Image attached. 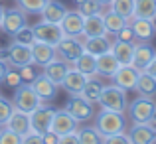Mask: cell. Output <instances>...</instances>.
I'll return each instance as SVG.
<instances>
[{
	"mask_svg": "<svg viewBox=\"0 0 156 144\" xmlns=\"http://www.w3.org/2000/svg\"><path fill=\"white\" fill-rule=\"evenodd\" d=\"M111 46H113V42L107 38V34H105V36H95V38H85V40H83L85 51L93 53L95 57L101 55V53H105V51H109Z\"/></svg>",
	"mask_w": 156,
	"mask_h": 144,
	"instance_id": "484cf974",
	"label": "cell"
},
{
	"mask_svg": "<svg viewBox=\"0 0 156 144\" xmlns=\"http://www.w3.org/2000/svg\"><path fill=\"white\" fill-rule=\"evenodd\" d=\"M126 111L133 122H148L156 114V103L152 101V97L138 95L130 105H126Z\"/></svg>",
	"mask_w": 156,
	"mask_h": 144,
	"instance_id": "277c9868",
	"label": "cell"
},
{
	"mask_svg": "<svg viewBox=\"0 0 156 144\" xmlns=\"http://www.w3.org/2000/svg\"><path fill=\"white\" fill-rule=\"evenodd\" d=\"M156 51L152 46H148V42H140V44H134V55H133V67H136L138 71H144L148 67V63L154 59Z\"/></svg>",
	"mask_w": 156,
	"mask_h": 144,
	"instance_id": "5bb4252c",
	"label": "cell"
},
{
	"mask_svg": "<svg viewBox=\"0 0 156 144\" xmlns=\"http://www.w3.org/2000/svg\"><path fill=\"white\" fill-rule=\"evenodd\" d=\"M101 109L105 111H115V113H125L126 111V91L119 85H103V91L99 95Z\"/></svg>",
	"mask_w": 156,
	"mask_h": 144,
	"instance_id": "6da1fadb",
	"label": "cell"
},
{
	"mask_svg": "<svg viewBox=\"0 0 156 144\" xmlns=\"http://www.w3.org/2000/svg\"><path fill=\"white\" fill-rule=\"evenodd\" d=\"M103 20H105L107 34H111V36H115L119 30H121V28H125L126 24H129V20H126V18H122L121 14H117L115 10L105 12V14H103Z\"/></svg>",
	"mask_w": 156,
	"mask_h": 144,
	"instance_id": "f1b7e54d",
	"label": "cell"
},
{
	"mask_svg": "<svg viewBox=\"0 0 156 144\" xmlns=\"http://www.w3.org/2000/svg\"><path fill=\"white\" fill-rule=\"evenodd\" d=\"M2 128H4V125H0V132H2Z\"/></svg>",
	"mask_w": 156,
	"mask_h": 144,
	"instance_id": "11a10c76",
	"label": "cell"
},
{
	"mask_svg": "<svg viewBox=\"0 0 156 144\" xmlns=\"http://www.w3.org/2000/svg\"><path fill=\"white\" fill-rule=\"evenodd\" d=\"M48 0H18V6L22 8L26 14H40L42 8L46 6Z\"/></svg>",
	"mask_w": 156,
	"mask_h": 144,
	"instance_id": "e575fe53",
	"label": "cell"
},
{
	"mask_svg": "<svg viewBox=\"0 0 156 144\" xmlns=\"http://www.w3.org/2000/svg\"><path fill=\"white\" fill-rule=\"evenodd\" d=\"M129 138H130V144H152V142H156L152 128L146 122H134L129 130Z\"/></svg>",
	"mask_w": 156,
	"mask_h": 144,
	"instance_id": "ffe728a7",
	"label": "cell"
},
{
	"mask_svg": "<svg viewBox=\"0 0 156 144\" xmlns=\"http://www.w3.org/2000/svg\"><path fill=\"white\" fill-rule=\"evenodd\" d=\"M18 71H20V77H22L24 83H32V81H34L36 71L32 69V63L30 65H24V67H18Z\"/></svg>",
	"mask_w": 156,
	"mask_h": 144,
	"instance_id": "b9f144b4",
	"label": "cell"
},
{
	"mask_svg": "<svg viewBox=\"0 0 156 144\" xmlns=\"http://www.w3.org/2000/svg\"><path fill=\"white\" fill-rule=\"evenodd\" d=\"M4 83L8 85V87H18L20 83H24L22 81V77H20V71L16 67H12V69H8V73H6V79H4Z\"/></svg>",
	"mask_w": 156,
	"mask_h": 144,
	"instance_id": "ab89813d",
	"label": "cell"
},
{
	"mask_svg": "<svg viewBox=\"0 0 156 144\" xmlns=\"http://www.w3.org/2000/svg\"><path fill=\"white\" fill-rule=\"evenodd\" d=\"M105 34H107V28H105L103 14L85 16V22H83V36L85 38H95V36H105Z\"/></svg>",
	"mask_w": 156,
	"mask_h": 144,
	"instance_id": "cb8c5ba5",
	"label": "cell"
},
{
	"mask_svg": "<svg viewBox=\"0 0 156 144\" xmlns=\"http://www.w3.org/2000/svg\"><path fill=\"white\" fill-rule=\"evenodd\" d=\"M40 14H42V20H46V22L59 24L61 20H63V16L67 14V8H65L61 2H57V0H48Z\"/></svg>",
	"mask_w": 156,
	"mask_h": 144,
	"instance_id": "603a6c76",
	"label": "cell"
},
{
	"mask_svg": "<svg viewBox=\"0 0 156 144\" xmlns=\"http://www.w3.org/2000/svg\"><path fill=\"white\" fill-rule=\"evenodd\" d=\"M81 2H83V0H75V4H81Z\"/></svg>",
	"mask_w": 156,
	"mask_h": 144,
	"instance_id": "db71d44e",
	"label": "cell"
},
{
	"mask_svg": "<svg viewBox=\"0 0 156 144\" xmlns=\"http://www.w3.org/2000/svg\"><path fill=\"white\" fill-rule=\"evenodd\" d=\"M32 30H34L36 42H46V44H51V46H57L65 38L59 24H51V22H46V20H42L40 24L32 26Z\"/></svg>",
	"mask_w": 156,
	"mask_h": 144,
	"instance_id": "52a82bcc",
	"label": "cell"
},
{
	"mask_svg": "<svg viewBox=\"0 0 156 144\" xmlns=\"http://www.w3.org/2000/svg\"><path fill=\"white\" fill-rule=\"evenodd\" d=\"M115 38L121 40V42H136V38H134V32H133V28H130V24H126L125 28H121V30L115 34Z\"/></svg>",
	"mask_w": 156,
	"mask_h": 144,
	"instance_id": "60d3db41",
	"label": "cell"
},
{
	"mask_svg": "<svg viewBox=\"0 0 156 144\" xmlns=\"http://www.w3.org/2000/svg\"><path fill=\"white\" fill-rule=\"evenodd\" d=\"M77 136H79V144H99V142H103V134H101L95 126L77 128Z\"/></svg>",
	"mask_w": 156,
	"mask_h": 144,
	"instance_id": "1f68e13d",
	"label": "cell"
},
{
	"mask_svg": "<svg viewBox=\"0 0 156 144\" xmlns=\"http://www.w3.org/2000/svg\"><path fill=\"white\" fill-rule=\"evenodd\" d=\"M0 59L8 63V59H10V47H0Z\"/></svg>",
	"mask_w": 156,
	"mask_h": 144,
	"instance_id": "c3c4849f",
	"label": "cell"
},
{
	"mask_svg": "<svg viewBox=\"0 0 156 144\" xmlns=\"http://www.w3.org/2000/svg\"><path fill=\"white\" fill-rule=\"evenodd\" d=\"M87 79H89L87 75H83L81 71H77V69L71 65V69L67 71V75H65V79H63V83H61V87H63L65 91L69 93V95H79V93L83 91V87H85V83H87Z\"/></svg>",
	"mask_w": 156,
	"mask_h": 144,
	"instance_id": "ac0fdd59",
	"label": "cell"
},
{
	"mask_svg": "<svg viewBox=\"0 0 156 144\" xmlns=\"http://www.w3.org/2000/svg\"><path fill=\"white\" fill-rule=\"evenodd\" d=\"M119 67H121V63H119V59L115 57V53L111 49L101 53V55H97V75L113 77Z\"/></svg>",
	"mask_w": 156,
	"mask_h": 144,
	"instance_id": "44dd1931",
	"label": "cell"
},
{
	"mask_svg": "<svg viewBox=\"0 0 156 144\" xmlns=\"http://www.w3.org/2000/svg\"><path fill=\"white\" fill-rule=\"evenodd\" d=\"M30 63H32V46H24V44L14 42L10 46V59H8V65L18 69V67H24V65H30Z\"/></svg>",
	"mask_w": 156,
	"mask_h": 144,
	"instance_id": "2e32d148",
	"label": "cell"
},
{
	"mask_svg": "<svg viewBox=\"0 0 156 144\" xmlns=\"http://www.w3.org/2000/svg\"><path fill=\"white\" fill-rule=\"evenodd\" d=\"M77 12H81V16H93V14H103V4L99 0H83L81 4H77Z\"/></svg>",
	"mask_w": 156,
	"mask_h": 144,
	"instance_id": "836d02e7",
	"label": "cell"
},
{
	"mask_svg": "<svg viewBox=\"0 0 156 144\" xmlns=\"http://www.w3.org/2000/svg\"><path fill=\"white\" fill-rule=\"evenodd\" d=\"M134 91H136L138 95H142V97H154L156 95V77H152L146 71H140Z\"/></svg>",
	"mask_w": 156,
	"mask_h": 144,
	"instance_id": "83f0119b",
	"label": "cell"
},
{
	"mask_svg": "<svg viewBox=\"0 0 156 144\" xmlns=\"http://www.w3.org/2000/svg\"><path fill=\"white\" fill-rule=\"evenodd\" d=\"M156 16V0H134V14L133 18H148Z\"/></svg>",
	"mask_w": 156,
	"mask_h": 144,
	"instance_id": "4dcf8cb0",
	"label": "cell"
},
{
	"mask_svg": "<svg viewBox=\"0 0 156 144\" xmlns=\"http://www.w3.org/2000/svg\"><path fill=\"white\" fill-rule=\"evenodd\" d=\"M83 51H85V47H83L81 38H71V36H65V38L55 46V57L67 61V63H71V65Z\"/></svg>",
	"mask_w": 156,
	"mask_h": 144,
	"instance_id": "8992f818",
	"label": "cell"
},
{
	"mask_svg": "<svg viewBox=\"0 0 156 144\" xmlns=\"http://www.w3.org/2000/svg\"><path fill=\"white\" fill-rule=\"evenodd\" d=\"M22 144H44V136L40 132H34V130H32V132H28L26 136L22 138Z\"/></svg>",
	"mask_w": 156,
	"mask_h": 144,
	"instance_id": "7bdbcfd3",
	"label": "cell"
},
{
	"mask_svg": "<svg viewBox=\"0 0 156 144\" xmlns=\"http://www.w3.org/2000/svg\"><path fill=\"white\" fill-rule=\"evenodd\" d=\"M8 69H10V65H8L6 61H2V59H0V85L4 83V79H6V73H8Z\"/></svg>",
	"mask_w": 156,
	"mask_h": 144,
	"instance_id": "bcb514c9",
	"label": "cell"
},
{
	"mask_svg": "<svg viewBox=\"0 0 156 144\" xmlns=\"http://www.w3.org/2000/svg\"><path fill=\"white\" fill-rule=\"evenodd\" d=\"M138 75H140V71L136 67H133V65H121L113 75V83L122 87L125 91H134Z\"/></svg>",
	"mask_w": 156,
	"mask_h": 144,
	"instance_id": "8fae6325",
	"label": "cell"
},
{
	"mask_svg": "<svg viewBox=\"0 0 156 144\" xmlns=\"http://www.w3.org/2000/svg\"><path fill=\"white\" fill-rule=\"evenodd\" d=\"M77 128H79V122H77L67 111H65V109L57 111L55 109V114H53V118H51L50 130H53L55 134L61 136V134H67V132H75Z\"/></svg>",
	"mask_w": 156,
	"mask_h": 144,
	"instance_id": "30bf717a",
	"label": "cell"
},
{
	"mask_svg": "<svg viewBox=\"0 0 156 144\" xmlns=\"http://www.w3.org/2000/svg\"><path fill=\"white\" fill-rule=\"evenodd\" d=\"M69 69H71V63H67V61H63V59H51L50 63L44 65V75L50 81H53L57 87H61V83H63V79H65Z\"/></svg>",
	"mask_w": 156,
	"mask_h": 144,
	"instance_id": "4fadbf2b",
	"label": "cell"
},
{
	"mask_svg": "<svg viewBox=\"0 0 156 144\" xmlns=\"http://www.w3.org/2000/svg\"><path fill=\"white\" fill-rule=\"evenodd\" d=\"M144 71H146V73H150L152 77H156V55H154V59H152V61L148 63V67H146Z\"/></svg>",
	"mask_w": 156,
	"mask_h": 144,
	"instance_id": "7dc6e473",
	"label": "cell"
},
{
	"mask_svg": "<svg viewBox=\"0 0 156 144\" xmlns=\"http://www.w3.org/2000/svg\"><path fill=\"white\" fill-rule=\"evenodd\" d=\"M42 136H44V144H59V134H55L53 130H48Z\"/></svg>",
	"mask_w": 156,
	"mask_h": 144,
	"instance_id": "f6af8a7d",
	"label": "cell"
},
{
	"mask_svg": "<svg viewBox=\"0 0 156 144\" xmlns=\"http://www.w3.org/2000/svg\"><path fill=\"white\" fill-rule=\"evenodd\" d=\"M65 111L75 118L77 122H87L95 117V109H93V103L87 101L81 95H71L65 105Z\"/></svg>",
	"mask_w": 156,
	"mask_h": 144,
	"instance_id": "5b68a950",
	"label": "cell"
},
{
	"mask_svg": "<svg viewBox=\"0 0 156 144\" xmlns=\"http://www.w3.org/2000/svg\"><path fill=\"white\" fill-rule=\"evenodd\" d=\"M32 87H34V91L40 95L42 101H50L57 95V85L50 81L46 75H36L34 81H32Z\"/></svg>",
	"mask_w": 156,
	"mask_h": 144,
	"instance_id": "7402d4cb",
	"label": "cell"
},
{
	"mask_svg": "<svg viewBox=\"0 0 156 144\" xmlns=\"http://www.w3.org/2000/svg\"><path fill=\"white\" fill-rule=\"evenodd\" d=\"M101 144H130V138L126 132H117V134L103 136V142Z\"/></svg>",
	"mask_w": 156,
	"mask_h": 144,
	"instance_id": "f35d334b",
	"label": "cell"
},
{
	"mask_svg": "<svg viewBox=\"0 0 156 144\" xmlns=\"http://www.w3.org/2000/svg\"><path fill=\"white\" fill-rule=\"evenodd\" d=\"M111 10L121 14L122 18L130 20L133 14H134V0H113V2H111Z\"/></svg>",
	"mask_w": 156,
	"mask_h": 144,
	"instance_id": "d6a6232c",
	"label": "cell"
},
{
	"mask_svg": "<svg viewBox=\"0 0 156 144\" xmlns=\"http://www.w3.org/2000/svg\"><path fill=\"white\" fill-rule=\"evenodd\" d=\"M83 22L85 18L81 16V12H69L63 16V20L59 22L61 30H63L65 36H71V38H81L83 36Z\"/></svg>",
	"mask_w": 156,
	"mask_h": 144,
	"instance_id": "7c38bea8",
	"label": "cell"
},
{
	"mask_svg": "<svg viewBox=\"0 0 156 144\" xmlns=\"http://www.w3.org/2000/svg\"><path fill=\"white\" fill-rule=\"evenodd\" d=\"M101 4H103V6H111V2H113V0H99Z\"/></svg>",
	"mask_w": 156,
	"mask_h": 144,
	"instance_id": "816d5d0a",
	"label": "cell"
},
{
	"mask_svg": "<svg viewBox=\"0 0 156 144\" xmlns=\"http://www.w3.org/2000/svg\"><path fill=\"white\" fill-rule=\"evenodd\" d=\"M0 144H22V136L4 126L2 132H0Z\"/></svg>",
	"mask_w": 156,
	"mask_h": 144,
	"instance_id": "74e56055",
	"label": "cell"
},
{
	"mask_svg": "<svg viewBox=\"0 0 156 144\" xmlns=\"http://www.w3.org/2000/svg\"><path fill=\"white\" fill-rule=\"evenodd\" d=\"M95 128L99 130L103 136L117 132H125L126 130V121L122 113H115V111H105L101 109V113L95 118Z\"/></svg>",
	"mask_w": 156,
	"mask_h": 144,
	"instance_id": "7a4b0ae2",
	"label": "cell"
},
{
	"mask_svg": "<svg viewBox=\"0 0 156 144\" xmlns=\"http://www.w3.org/2000/svg\"><path fill=\"white\" fill-rule=\"evenodd\" d=\"M55 114V109L50 105H40L38 109H34L30 113V125H32V130L34 132H48L51 126V118Z\"/></svg>",
	"mask_w": 156,
	"mask_h": 144,
	"instance_id": "ba28073f",
	"label": "cell"
},
{
	"mask_svg": "<svg viewBox=\"0 0 156 144\" xmlns=\"http://www.w3.org/2000/svg\"><path fill=\"white\" fill-rule=\"evenodd\" d=\"M129 24L134 32L136 42H150L156 34V30L152 26V20H148V18H130Z\"/></svg>",
	"mask_w": 156,
	"mask_h": 144,
	"instance_id": "e0dca14e",
	"label": "cell"
},
{
	"mask_svg": "<svg viewBox=\"0 0 156 144\" xmlns=\"http://www.w3.org/2000/svg\"><path fill=\"white\" fill-rule=\"evenodd\" d=\"M24 26H28V16L22 8H10V10L4 12V18H2V30L6 32L8 36H16Z\"/></svg>",
	"mask_w": 156,
	"mask_h": 144,
	"instance_id": "9c48e42d",
	"label": "cell"
},
{
	"mask_svg": "<svg viewBox=\"0 0 156 144\" xmlns=\"http://www.w3.org/2000/svg\"><path fill=\"white\" fill-rule=\"evenodd\" d=\"M59 144H79V136H77V130H75V132L61 134V136H59Z\"/></svg>",
	"mask_w": 156,
	"mask_h": 144,
	"instance_id": "ee69618b",
	"label": "cell"
},
{
	"mask_svg": "<svg viewBox=\"0 0 156 144\" xmlns=\"http://www.w3.org/2000/svg\"><path fill=\"white\" fill-rule=\"evenodd\" d=\"M73 67H75L77 71H81L83 75L93 77V75H97V57L93 55V53H89V51H83L75 61H73Z\"/></svg>",
	"mask_w": 156,
	"mask_h": 144,
	"instance_id": "4316f807",
	"label": "cell"
},
{
	"mask_svg": "<svg viewBox=\"0 0 156 144\" xmlns=\"http://www.w3.org/2000/svg\"><path fill=\"white\" fill-rule=\"evenodd\" d=\"M101 91H103V83L97 79V75H93V77H89V79H87V83H85L83 91H81L79 95H81V97H85L87 101H91L93 105H95V103L99 101Z\"/></svg>",
	"mask_w": 156,
	"mask_h": 144,
	"instance_id": "f546056e",
	"label": "cell"
},
{
	"mask_svg": "<svg viewBox=\"0 0 156 144\" xmlns=\"http://www.w3.org/2000/svg\"><path fill=\"white\" fill-rule=\"evenodd\" d=\"M111 51L115 53V57L119 59L121 65H130L133 63V55H134V42H121V40H115Z\"/></svg>",
	"mask_w": 156,
	"mask_h": 144,
	"instance_id": "d4e9b609",
	"label": "cell"
},
{
	"mask_svg": "<svg viewBox=\"0 0 156 144\" xmlns=\"http://www.w3.org/2000/svg\"><path fill=\"white\" fill-rule=\"evenodd\" d=\"M51 59H55V46L46 42H34V46H32V63L44 67Z\"/></svg>",
	"mask_w": 156,
	"mask_h": 144,
	"instance_id": "d6986e66",
	"label": "cell"
},
{
	"mask_svg": "<svg viewBox=\"0 0 156 144\" xmlns=\"http://www.w3.org/2000/svg\"><path fill=\"white\" fill-rule=\"evenodd\" d=\"M4 12H6V8L0 4V26H2V18H4Z\"/></svg>",
	"mask_w": 156,
	"mask_h": 144,
	"instance_id": "f907efd6",
	"label": "cell"
},
{
	"mask_svg": "<svg viewBox=\"0 0 156 144\" xmlns=\"http://www.w3.org/2000/svg\"><path fill=\"white\" fill-rule=\"evenodd\" d=\"M146 125H148V126H150V128H152V132H154V138H156V114H154V117H152V118H150V121H148V122H146Z\"/></svg>",
	"mask_w": 156,
	"mask_h": 144,
	"instance_id": "681fc988",
	"label": "cell"
},
{
	"mask_svg": "<svg viewBox=\"0 0 156 144\" xmlns=\"http://www.w3.org/2000/svg\"><path fill=\"white\" fill-rule=\"evenodd\" d=\"M14 42L16 44H24V46H34V42H36L34 30H32V28H28V26H24L22 30L14 36Z\"/></svg>",
	"mask_w": 156,
	"mask_h": 144,
	"instance_id": "8d00e7d4",
	"label": "cell"
},
{
	"mask_svg": "<svg viewBox=\"0 0 156 144\" xmlns=\"http://www.w3.org/2000/svg\"><path fill=\"white\" fill-rule=\"evenodd\" d=\"M152 26H154V30H156V16L152 18Z\"/></svg>",
	"mask_w": 156,
	"mask_h": 144,
	"instance_id": "f5cc1de1",
	"label": "cell"
},
{
	"mask_svg": "<svg viewBox=\"0 0 156 144\" xmlns=\"http://www.w3.org/2000/svg\"><path fill=\"white\" fill-rule=\"evenodd\" d=\"M14 103L12 101H8L6 97H2L0 95V125H6L8 122V118H10V114L14 113Z\"/></svg>",
	"mask_w": 156,
	"mask_h": 144,
	"instance_id": "d590c367",
	"label": "cell"
},
{
	"mask_svg": "<svg viewBox=\"0 0 156 144\" xmlns=\"http://www.w3.org/2000/svg\"><path fill=\"white\" fill-rule=\"evenodd\" d=\"M16 109L24 111V113H32L34 109H38L42 105V99L34 91L32 83H20L18 87H14V97H12Z\"/></svg>",
	"mask_w": 156,
	"mask_h": 144,
	"instance_id": "3957f363",
	"label": "cell"
},
{
	"mask_svg": "<svg viewBox=\"0 0 156 144\" xmlns=\"http://www.w3.org/2000/svg\"><path fill=\"white\" fill-rule=\"evenodd\" d=\"M6 128L14 130V132H18L20 136H26L28 132H32V125H30V113H24V111L20 109H14V113L10 114V118H8Z\"/></svg>",
	"mask_w": 156,
	"mask_h": 144,
	"instance_id": "9a60e30c",
	"label": "cell"
}]
</instances>
